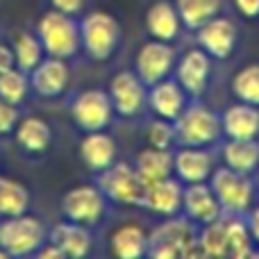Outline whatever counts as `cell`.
Here are the masks:
<instances>
[{
    "label": "cell",
    "instance_id": "31",
    "mask_svg": "<svg viewBox=\"0 0 259 259\" xmlns=\"http://www.w3.org/2000/svg\"><path fill=\"white\" fill-rule=\"evenodd\" d=\"M27 91H30V77L21 68L14 66L0 73V100L18 107L27 98Z\"/></svg>",
    "mask_w": 259,
    "mask_h": 259
},
{
    "label": "cell",
    "instance_id": "2",
    "mask_svg": "<svg viewBox=\"0 0 259 259\" xmlns=\"http://www.w3.org/2000/svg\"><path fill=\"white\" fill-rule=\"evenodd\" d=\"M34 34L48 57L71 59L80 50V23L57 9H50L39 18Z\"/></svg>",
    "mask_w": 259,
    "mask_h": 259
},
{
    "label": "cell",
    "instance_id": "18",
    "mask_svg": "<svg viewBox=\"0 0 259 259\" xmlns=\"http://www.w3.org/2000/svg\"><path fill=\"white\" fill-rule=\"evenodd\" d=\"M211 170H214V157L205 148L180 146V150L173 152V175L182 184L207 182Z\"/></svg>",
    "mask_w": 259,
    "mask_h": 259
},
{
    "label": "cell",
    "instance_id": "7",
    "mask_svg": "<svg viewBox=\"0 0 259 259\" xmlns=\"http://www.w3.org/2000/svg\"><path fill=\"white\" fill-rule=\"evenodd\" d=\"M96 187L103 191V196L118 205H137L141 207L146 184L134 170V166L125 161H114L105 170L96 173Z\"/></svg>",
    "mask_w": 259,
    "mask_h": 259
},
{
    "label": "cell",
    "instance_id": "35",
    "mask_svg": "<svg viewBox=\"0 0 259 259\" xmlns=\"http://www.w3.org/2000/svg\"><path fill=\"white\" fill-rule=\"evenodd\" d=\"M18 121V107L16 105H9L5 100H0V137H7V134H14Z\"/></svg>",
    "mask_w": 259,
    "mask_h": 259
},
{
    "label": "cell",
    "instance_id": "24",
    "mask_svg": "<svg viewBox=\"0 0 259 259\" xmlns=\"http://www.w3.org/2000/svg\"><path fill=\"white\" fill-rule=\"evenodd\" d=\"M134 170L139 173V178L143 180V184L157 182L173 175V150H164V148H146L137 155L134 159Z\"/></svg>",
    "mask_w": 259,
    "mask_h": 259
},
{
    "label": "cell",
    "instance_id": "15",
    "mask_svg": "<svg viewBox=\"0 0 259 259\" xmlns=\"http://www.w3.org/2000/svg\"><path fill=\"white\" fill-rule=\"evenodd\" d=\"M30 89L39 94L41 98H57L66 91L71 82V71H68L66 59L59 57H44L30 73Z\"/></svg>",
    "mask_w": 259,
    "mask_h": 259
},
{
    "label": "cell",
    "instance_id": "22",
    "mask_svg": "<svg viewBox=\"0 0 259 259\" xmlns=\"http://www.w3.org/2000/svg\"><path fill=\"white\" fill-rule=\"evenodd\" d=\"M146 30L152 39L173 41L182 30V21L175 9V3L168 0H157L146 12Z\"/></svg>",
    "mask_w": 259,
    "mask_h": 259
},
{
    "label": "cell",
    "instance_id": "34",
    "mask_svg": "<svg viewBox=\"0 0 259 259\" xmlns=\"http://www.w3.org/2000/svg\"><path fill=\"white\" fill-rule=\"evenodd\" d=\"M148 143H150L152 148H164V150H170V148L175 146L173 121L155 118V121L148 125Z\"/></svg>",
    "mask_w": 259,
    "mask_h": 259
},
{
    "label": "cell",
    "instance_id": "14",
    "mask_svg": "<svg viewBox=\"0 0 259 259\" xmlns=\"http://www.w3.org/2000/svg\"><path fill=\"white\" fill-rule=\"evenodd\" d=\"M182 214L191 221L193 225H207L214 223L223 216V209L219 205L214 189L209 182H191L184 184L182 191Z\"/></svg>",
    "mask_w": 259,
    "mask_h": 259
},
{
    "label": "cell",
    "instance_id": "38",
    "mask_svg": "<svg viewBox=\"0 0 259 259\" xmlns=\"http://www.w3.org/2000/svg\"><path fill=\"white\" fill-rule=\"evenodd\" d=\"M246 225H248V232H250L252 243L259 246V207H255V209H248Z\"/></svg>",
    "mask_w": 259,
    "mask_h": 259
},
{
    "label": "cell",
    "instance_id": "30",
    "mask_svg": "<svg viewBox=\"0 0 259 259\" xmlns=\"http://www.w3.org/2000/svg\"><path fill=\"white\" fill-rule=\"evenodd\" d=\"M198 246L202 257H223L228 248V219L221 216L214 223L202 225V232L198 234Z\"/></svg>",
    "mask_w": 259,
    "mask_h": 259
},
{
    "label": "cell",
    "instance_id": "8",
    "mask_svg": "<svg viewBox=\"0 0 259 259\" xmlns=\"http://www.w3.org/2000/svg\"><path fill=\"white\" fill-rule=\"evenodd\" d=\"M71 118L82 132L107 130L114 118V107L105 89H84L71 103Z\"/></svg>",
    "mask_w": 259,
    "mask_h": 259
},
{
    "label": "cell",
    "instance_id": "21",
    "mask_svg": "<svg viewBox=\"0 0 259 259\" xmlns=\"http://www.w3.org/2000/svg\"><path fill=\"white\" fill-rule=\"evenodd\" d=\"M221 130L228 139H257L259 134V107L248 103L230 105L221 116Z\"/></svg>",
    "mask_w": 259,
    "mask_h": 259
},
{
    "label": "cell",
    "instance_id": "5",
    "mask_svg": "<svg viewBox=\"0 0 259 259\" xmlns=\"http://www.w3.org/2000/svg\"><path fill=\"white\" fill-rule=\"evenodd\" d=\"M175 143L178 146H196L207 148L223 137L221 130V116L200 103H191L184 112L173 121Z\"/></svg>",
    "mask_w": 259,
    "mask_h": 259
},
{
    "label": "cell",
    "instance_id": "32",
    "mask_svg": "<svg viewBox=\"0 0 259 259\" xmlns=\"http://www.w3.org/2000/svg\"><path fill=\"white\" fill-rule=\"evenodd\" d=\"M232 94L239 103L259 107V64H248L232 77Z\"/></svg>",
    "mask_w": 259,
    "mask_h": 259
},
{
    "label": "cell",
    "instance_id": "20",
    "mask_svg": "<svg viewBox=\"0 0 259 259\" xmlns=\"http://www.w3.org/2000/svg\"><path fill=\"white\" fill-rule=\"evenodd\" d=\"M116 152H118L116 141L105 130L87 132L80 143V159L91 173H100L107 166H112L116 161Z\"/></svg>",
    "mask_w": 259,
    "mask_h": 259
},
{
    "label": "cell",
    "instance_id": "25",
    "mask_svg": "<svg viewBox=\"0 0 259 259\" xmlns=\"http://www.w3.org/2000/svg\"><path fill=\"white\" fill-rule=\"evenodd\" d=\"M223 161L237 173L252 175L259 168V143L255 139H228L223 146Z\"/></svg>",
    "mask_w": 259,
    "mask_h": 259
},
{
    "label": "cell",
    "instance_id": "36",
    "mask_svg": "<svg viewBox=\"0 0 259 259\" xmlns=\"http://www.w3.org/2000/svg\"><path fill=\"white\" fill-rule=\"evenodd\" d=\"M48 3H50V7L57 9V12L68 14V16H75V14H80L82 9H84L87 0H48Z\"/></svg>",
    "mask_w": 259,
    "mask_h": 259
},
{
    "label": "cell",
    "instance_id": "27",
    "mask_svg": "<svg viewBox=\"0 0 259 259\" xmlns=\"http://www.w3.org/2000/svg\"><path fill=\"white\" fill-rule=\"evenodd\" d=\"M221 7H223V0H175V9L180 14L182 27L191 32H196L209 18L219 16Z\"/></svg>",
    "mask_w": 259,
    "mask_h": 259
},
{
    "label": "cell",
    "instance_id": "10",
    "mask_svg": "<svg viewBox=\"0 0 259 259\" xmlns=\"http://www.w3.org/2000/svg\"><path fill=\"white\" fill-rule=\"evenodd\" d=\"M175 62H178V53L170 46V41L152 39L139 48L137 59H134V73L141 77L146 87H152L155 82L170 77Z\"/></svg>",
    "mask_w": 259,
    "mask_h": 259
},
{
    "label": "cell",
    "instance_id": "17",
    "mask_svg": "<svg viewBox=\"0 0 259 259\" xmlns=\"http://www.w3.org/2000/svg\"><path fill=\"white\" fill-rule=\"evenodd\" d=\"M187 105H189V96L178 84L175 77H164V80L155 82L152 87H148V107L155 112L157 118L175 121L184 112Z\"/></svg>",
    "mask_w": 259,
    "mask_h": 259
},
{
    "label": "cell",
    "instance_id": "39",
    "mask_svg": "<svg viewBox=\"0 0 259 259\" xmlns=\"http://www.w3.org/2000/svg\"><path fill=\"white\" fill-rule=\"evenodd\" d=\"M16 66V62H14V50L12 46L7 44H0V73L3 71H9V68Z\"/></svg>",
    "mask_w": 259,
    "mask_h": 259
},
{
    "label": "cell",
    "instance_id": "11",
    "mask_svg": "<svg viewBox=\"0 0 259 259\" xmlns=\"http://www.w3.org/2000/svg\"><path fill=\"white\" fill-rule=\"evenodd\" d=\"M109 100H112L114 114L121 118H134L143 112L148 105V87L134 71H121L109 82Z\"/></svg>",
    "mask_w": 259,
    "mask_h": 259
},
{
    "label": "cell",
    "instance_id": "4",
    "mask_svg": "<svg viewBox=\"0 0 259 259\" xmlns=\"http://www.w3.org/2000/svg\"><path fill=\"white\" fill-rule=\"evenodd\" d=\"M121 25L109 12H89L80 21V48L94 62H107L121 46Z\"/></svg>",
    "mask_w": 259,
    "mask_h": 259
},
{
    "label": "cell",
    "instance_id": "37",
    "mask_svg": "<svg viewBox=\"0 0 259 259\" xmlns=\"http://www.w3.org/2000/svg\"><path fill=\"white\" fill-rule=\"evenodd\" d=\"M239 14L246 18H257L259 16V0H234Z\"/></svg>",
    "mask_w": 259,
    "mask_h": 259
},
{
    "label": "cell",
    "instance_id": "26",
    "mask_svg": "<svg viewBox=\"0 0 259 259\" xmlns=\"http://www.w3.org/2000/svg\"><path fill=\"white\" fill-rule=\"evenodd\" d=\"M109 248L116 257L121 259H139L146 257L148 252V232L141 225L125 223L121 228L114 230L112 239H109Z\"/></svg>",
    "mask_w": 259,
    "mask_h": 259
},
{
    "label": "cell",
    "instance_id": "6",
    "mask_svg": "<svg viewBox=\"0 0 259 259\" xmlns=\"http://www.w3.org/2000/svg\"><path fill=\"white\" fill-rule=\"evenodd\" d=\"M207 182H209V187L214 189L216 198H219L223 216L248 214V209H250V205H252V196H255L250 175L237 173V170L223 166V168L211 170Z\"/></svg>",
    "mask_w": 259,
    "mask_h": 259
},
{
    "label": "cell",
    "instance_id": "23",
    "mask_svg": "<svg viewBox=\"0 0 259 259\" xmlns=\"http://www.w3.org/2000/svg\"><path fill=\"white\" fill-rule=\"evenodd\" d=\"M16 143L27 152V155H44L53 143V130L39 116H25L18 121L14 130Z\"/></svg>",
    "mask_w": 259,
    "mask_h": 259
},
{
    "label": "cell",
    "instance_id": "16",
    "mask_svg": "<svg viewBox=\"0 0 259 259\" xmlns=\"http://www.w3.org/2000/svg\"><path fill=\"white\" fill-rule=\"evenodd\" d=\"M182 191L184 184L178 178H164L157 180V182L146 184V191H143V202L141 207H146L148 211L157 216H178L182 214Z\"/></svg>",
    "mask_w": 259,
    "mask_h": 259
},
{
    "label": "cell",
    "instance_id": "12",
    "mask_svg": "<svg viewBox=\"0 0 259 259\" xmlns=\"http://www.w3.org/2000/svg\"><path fill=\"white\" fill-rule=\"evenodd\" d=\"M175 80L187 91L189 98H200L207 91L211 75V57L202 48L187 50L182 57L175 62Z\"/></svg>",
    "mask_w": 259,
    "mask_h": 259
},
{
    "label": "cell",
    "instance_id": "13",
    "mask_svg": "<svg viewBox=\"0 0 259 259\" xmlns=\"http://www.w3.org/2000/svg\"><path fill=\"white\" fill-rule=\"evenodd\" d=\"M237 25L225 16H214L196 30L198 48H202L211 59H228L237 48Z\"/></svg>",
    "mask_w": 259,
    "mask_h": 259
},
{
    "label": "cell",
    "instance_id": "3",
    "mask_svg": "<svg viewBox=\"0 0 259 259\" xmlns=\"http://www.w3.org/2000/svg\"><path fill=\"white\" fill-rule=\"evenodd\" d=\"M46 239H48V230L44 221L30 216L27 211L18 216H7L0 223V250L7 252V257L36 255Z\"/></svg>",
    "mask_w": 259,
    "mask_h": 259
},
{
    "label": "cell",
    "instance_id": "19",
    "mask_svg": "<svg viewBox=\"0 0 259 259\" xmlns=\"http://www.w3.org/2000/svg\"><path fill=\"white\" fill-rule=\"evenodd\" d=\"M48 241L55 243V246L62 250L64 257L68 259H82L91 252V232L87 225L73 223V221H66V223H57L55 228L48 230Z\"/></svg>",
    "mask_w": 259,
    "mask_h": 259
},
{
    "label": "cell",
    "instance_id": "1",
    "mask_svg": "<svg viewBox=\"0 0 259 259\" xmlns=\"http://www.w3.org/2000/svg\"><path fill=\"white\" fill-rule=\"evenodd\" d=\"M148 257L155 259H180V257H202L198 246V234L193 223L184 216H168L159 228L148 234Z\"/></svg>",
    "mask_w": 259,
    "mask_h": 259
},
{
    "label": "cell",
    "instance_id": "33",
    "mask_svg": "<svg viewBox=\"0 0 259 259\" xmlns=\"http://www.w3.org/2000/svg\"><path fill=\"white\" fill-rule=\"evenodd\" d=\"M228 219V248L225 255L228 257H250L252 255V239L248 232L246 221H241L239 216H225Z\"/></svg>",
    "mask_w": 259,
    "mask_h": 259
},
{
    "label": "cell",
    "instance_id": "9",
    "mask_svg": "<svg viewBox=\"0 0 259 259\" xmlns=\"http://www.w3.org/2000/svg\"><path fill=\"white\" fill-rule=\"evenodd\" d=\"M105 209H107V198L103 196V191L96 184L73 187L62 198L64 219L73 221V223L87 225V228L100 223V219L105 216Z\"/></svg>",
    "mask_w": 259,
    "mask_h": 259
},
{
    "label": "cell",
    "instance_id": "28",
    "mask_svg": "<svg viewBox=\"0 0 259 259\" xmlns=\"http://www.w3.org/2000/svg\"><path fill=\"white\" fill-rule=\"evenodd\" d=\"M30 209V191L23 182L0 178V216H18Z\"/></svg>",
    "mask_w": 259,
    "mask_h": 259
},
{
    "label": "cell",
    "instance_id": "29",
    "mask_svg": "<svg viewBox=\"0 0 259 259\" xmlns=\"http://www.w3.org/2000/svg\"><path fill=\"white\" fill-rule=\"evenodd\" d=\"M14 62L16 68H21L23 73H30L36 64L44 59V48H41V41L36 34L32 32H18L16 39H14Z\"/></svg>",
    "mask_w": 259,
    "mask_h": 259
}]
</instances>
